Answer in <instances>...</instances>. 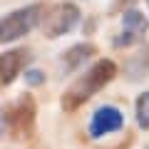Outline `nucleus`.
Masks as SVG:
<instances>
[{
  "instance_id": "obj_8",
  "label": "nucleus",
  "mask_w": 149,
  "mask_h": 149,
  "mask_svg": "<svg viewBox=\"0 0 149 149\" xmlns=\"http://www.w3.org/2000/svg\"><path fill=\"white\" fill-rule=\"evenodd\" d=\"M95 52H97L95 45H90V42L72 45V47L65 52V57H62V67H65V72H77V70H80Z\"/></svg>"
},
{
  "instance_id": "obj_9",
  "label": "nucleus",
  "mask_w": 149,
  "mask_h": 149,
  "mask_svg": "<svg viewBox=\"0 0 149 149\" xmlns=\"http://www.w3.org/2000/svg\"><path fill=\"white\" fill-rule=\"evenodd\" d=\"M134 114H137V124L142 129H149V92H142L134 104Z\"/></svg>"
},
{
  "instance_id": "obj_3",
  "label": "nucleus",
  "mask_w": 149,
  "mask_h": 149,
  "mask_svg": "<svg viewBox=\"0 0 149 149\" xmlns=\"http://www.w3.org/2000/svg\"><path fill=\"white\" fill-rule=\"evenodd\" d=\"M35 114H37L35 100L30 95H22L13 104L5 107V112H3V127L10 132V137L27 139L32 134V129H35Z\"/></svg>"
},
{
  "instance_id": "obj_6",
  "label": "nucleus",
  "mask_w": 149,
  "mask_h": 149,
  "mask_svg": "<svg viewBox=\"0 0 149 149\" xmlns=\"http://www.w3.org/2000/svg\"><path fill=\"white\" fill-rule=\"evenodd\" d=\"M147 27H149V22L139 10H134V8L132 10H124V15H122V35L114 40V45H117V47H129V45L142 42L144 35H147Z\"/></svg>"
},
{
  "instance_id": "obj_10",
  "label": "nucleus",
  "mask_w": 149,
  "mask_h": 149,
  "mask_svg": "<svg viewBox=\"0 0 149 149\" xmlns=\"http://www.w3.org/2000/svg\"><path fill=\"white\" fill-rule=\"evenodd\" d=\"M25 82H27V85H32V87H35V85H42V82H45V74L40 72V70H27V72H25Z\"/></svg>"
},
{
  "instance_id": "obj_5",
  "label": "nucleus",
  "mask_w": 149,
  "mask_h": 149,
  "mask_svg": "<svg viewBox=\"0 0 149 149\" xmlns=\"http://www.w3.org/2000/svg\"><path fill=\"white\" fill-rule=\"evenodd\" d=\"M124 127V114L112 104H104V107H97L95 114L90 119V137L100 139L104 134H112V132H119Z\"/></svg>"
},
{
  "instance_id": "obj_11",
  "label": "nucleus",
  "mask_w": 149,
  "mask_h": 149,
  "mask_svg": "<svg viewBox=\"0 0 149 149\" xmlns=\"http://www.w3.org/2000/svg\"><path fill=\"white\" fill-rule=\"evenodd\" d=\"M147 5H149V0H147Z\"/></svg>"
},
{
  "instance_id": "obj_4",
  "label": "nucleus",
  "mask_w": 149,
  "mask_h": 149,
  "mask_svg": "<svg viewBox=\"0 0 149 149\" xmlns=\"http://www.w3.org/2000/svg\"><path fill=\"white\" fill-rule=\"evenodd\" d=\"M77 22H80V8L72 5V3H57V5H52L50 10H45L40 25H42L45 37L55 40V37L67 35Z\"/></svg>"
},
{
  "instance_id": "obj_1",
  "label": "nucleus",
  "mask_w": 149,
  "mask_h": 149,
  "mask_svg": "<svg viewBox=\"0 0 149 149\" xmlns=\"http://www.w3.org/2000/svg\"><path fill=\"white\" fill-rule=\"evenodd\" d=\"M117 74V65L112 60H97L95 65L85 70V74H80L72 85L67 87V92L62 95V109L74 112L77 107H82L90 97H95L104 85H109Z\"/></svg>"
},
{
  "instance_id": "obj_2",
  "label": "nucleus",
  "mask_w": 149,
  "mask_h": 149,
  "mask_svg": "<svg viewBox=\"0 0 149 149\" xmlns=\"http://www.w3.org/2000/svg\"><path fill=\"white\" fill-rule=\"evenodd\" d=\"M42 15H45V8L40 3H32V5L17 8V10L8 13L5 17H0V45L15 42L20 37L30 35L42 22Z\"/></svg>"
},
{
  "instance_id": "obj_7",
  "label": "nucleus",
  "mask_w": 149,
  "mask_h": 149,
  "mask_svg": "<svg viewBox=\"0 0 149 149\" xmlns=\"http://www.w3.org/2000/svg\"><path fill=\"white\" fill-rule=\"evenodd\" d=\"M30 62V52L27 50H8L0 55V82L3 85H13L17 80V74L25 70Z\"/></svg>"
}]
</instances>
